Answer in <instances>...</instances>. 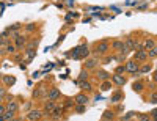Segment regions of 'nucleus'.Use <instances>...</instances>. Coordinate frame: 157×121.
<instances>
[{"mask_svg":"<svg viewBox=\"0 0 157 121\" xmlns=\"http://www.w3.org/2000/svg\"><path fill=\"white\" fill-rule=\"evenodd\" d=\"M88 79V72L86 71H82L80 74H79V82H82V80H86Z\"/></svg>","mask_w":157,"mask_h":121,"instance_id":"obj_22","label":"nucleus"},{"mask_svg":"<svg viewBox=\"0 0 157 121\" xmlns=\"http://www.w3.org/2000/svg\"><path fill=\"white\" fill-rule=\"evenodd\" d=\"M38 96H41V90H36V91L33 93V98H38Z\"/></svg>","mask_w":157,"mask_h":121,"instance_id":"obj_34","label":"nucleus"},{"mask_svg":"<svg viewBox=\"0 0 157 121\" xmlns=\"http://www.w3.org/2000/svg\"><path fill=\"white\" fill-rule=\"evenodd\" d=\"M98 76H99V79H101L102 82H104V80H109V79H110V74H109L107 71H99V72H98Z\"/></svg>","mask_w":157,"mask_h":121,"instance_id":"obj_16","label":"nucleus"},{"mask_svg":"<svg viewBox=\"0 0 157 121\" xmlns=\"http://www.w3.org/2000/svg\"><path fill=\"white\" fill-rule=\"evenodd\" d=\"M17 109H19V106H17L16 101H9L8 106H6V110H8V112H16Z\"/></svg>","mask_w":157,"mask_h":121,"instance_id":"obj_12","label":"nucleus"},{"mask_svg":"<svg viewBox=\"0 0 157 121\" xmlns=\"http://www.w3.org/2000/svg\"><path fill=\"white\" fill-rule=\"evenodd\" d=\"M138 118H140V121H149V117H148V115H145V113H140V115H138Z\"/></svg>","mask_w":157,"mask_h":121,"instance_id":"obj_29","label":"nucleus"},{"mask_svg":"<svg viewBox=\"0 0 157 121\" xmlns=\"http://www.w3.org/2000/svg\"><path fill=\"white\" fill-rule=\"evenodd\" d=\"M75 102L80 104V106H86V104H88V96H85V94H77V96H75Z\"/></svg>","mask_w":157,"mask_h":121,"instance_id":"obj_6","label":"nucleus"},{"mask_svg":"<svg viewBox=\"0 0 157 121\" xmlns=\"http://www.w3.org/2000/svg\"><path fill=\"white\" fill-rule=\"evenodd\" d=\"M149 71H151V66H149V65H145V66L142 68V72H149Z\"/></svg>","mask_w":157,"mask_h":121,"instance_id":"obj_30","label":"nucleus"},{"mask_svg":"<svg viewBox=\"0 0 157 121\" xmlns=\"http://www.w3.org/2000/svg\"><path fill=\"white\" fill-rule=\"evenodd\" d=\"M148 58V52H145V50H135V54H134V60H146Z\"/></svg>","mask_w":157,"mask_h":121,"instance_id":"obj_3","label":"nucleus"},{"mask_svg":"<svg viewBox=\"0 0 157 121\" xmlns=\"http://www.w3.org/2000/svg\"><path fill=\"white\" fill-rule=\"evenodd\" d=\"M30 121H31V120H30Z\"/></svg>","mask_w":157,"mask_h":121,"instance_id":"obj_44","label":"nucleus"},{"mask_svg":"<svg viewBox=\"0 0 157 121\" xmlns=\"http://www.w3.org/2000/svg\"><path fill=\"white\" fill-rule=\"evenodd\" d=\"M121 99H123V93H121V91H116V93L112 96V102H120Z\"/></svg>","mask_w":157,"mask_h":121,"instance_id":"obj_18","label":"nucleus"},{"mask_svg":"<svg viewBox=\"0 0 157 121\" xmlns=\"http://www.w3.org/2000/svg\"><path fill=\"white\" fill-rule=\"evenodd\" d=\"M61 112H63V109H61V107H60V109H57V107H55V109H53V117H55V118H58V117L61 115Z\"/></svg>","mask_w":157,"mask_h":121,"instance_id":"obj_25","label":"nucleus"},{"mask_svg":"<svg viewBox=\"0 0 157 121\" xmlns=\"http://www.w3.org/2000/svg\"><path fill=\"white\" fill-rule=\"evenodd\" d=\"M0 101H2V98H0Z\"/></svg>","mask_w":157,"mask_h":121,"instance_id":"obj_43","label":"nucleus"},{"mask_svg":"<svg viewBox=\"0 0 157 121\" xmlns=\"http://www.w3.org/2000/svg\"><path fill=\"white\" fill-rule=\"evenodd\" d=\"M124 71H126V66H123V65H121V66H118V68H116V74H123V72H124Z\"/></svg>","mask_w":157,"mask_h":121,"instance_id":"obj_28","label":"nucleus"},{"mask_svg":"<svg viewBox=\"0 0 157 121\" xmlns=\"http://www.w3.org/2000/svg\"><path fill=\"white\" fill-rule=\"evenodd\" d=\"M6 52H9V54H14V52H16L14 46H13V44H8V46H6Z\"/></svg>","mask_w":157,"mask_h":121,"instance_id":"obj_27","label":"nucleus"},{"mask_svg":"<svg viewBox=\"0 0 157 121\" xmlns=\"http://www.w3.org/2000/svg\"><path fill=\"white\" fill-rule=\"evenodd\" d=\"M134 91H137V93H142L143 91V88H145V85L142 83V82H137V83H134Z\"/></svg>","mask_w":157,"mask_h":121,"instance_id":"obj_17","label":"nucleus"},{"mask_svg":"<svg viewBox=\"0 0 157 121\" xmlns=\"http://www.w3.org/2000/svg\"><path fill=\"white\" fill-rule=\"evenodd\" d=\"M60 98V91L57 90V88H52L50 91H49V94H47V99L49 101H55V99H58Z\"/></svg>","mask_w":157,"mask_h":121,"instance_id":"obj_4","label":"nucleus"},{"mask_svg":"<svg viewBox=\"0 0 157 121\" xmlns=\"http://www.w3.org/2000/svg\"><path fill=\"white\" fill-rule=\"evenodd\" d=\"M53 109H55V104H53V101H50V102H47V104H46V112H47V113L53 112Z\"/></svg>","mask_w":157,"mask_h":121,"instance_id":"obj_21","label":"nucleus"},{"mask_svg":"<svg viewBox=\"0 0 157 121\" xmlns=\"http://www.w3.org/2000/svg\"><path fill=\"white\" fill-rule=\"evenodd\" d=\"M156 93H153V96H151V102H153V104H156Z\"/></svg>","mask_w":157,"mask_h":121,"instance_id":"obj_35","label":"nucleus"},{"mask_svg":"<svg viewBox=\"0 0 157 121\" xmlns=\"http://www.w3.org/2000/svg\"><path fill=\"white\" fill-rule=\"evenodd\" d=\"M77 83H79V85H80V88H83V90H91V85H90L86 80H82V82H79V80H77Z\"/></svg>","mask_w":157,"mask_h":121,"instance_id":"obj_19","label":"nucleus"},{"mask_svg":"<svg viewBox=\"0 0 157 121\" xmlns=\"http://www.w3.org/2000/svg\"><path fill=\"white\" fill-rule=\"evenodd\" d=\"M96 65H98V60H96V58H88V60L85 61V68H86V69L96 68Z\"/></svg>","mask_w":157,"mask_h":121,"instance_id":"obj_11","label":"nucleus"},{"mask_svg":"<svg viewBox=\"0 0 157 121\" xmlns=\"http://www.w3.org/2000/svg\"><path fill=\"white\" fill-rule=\"evenodd\" d=\"M143 47H145V49H149V50H151V49H154V47H156L154 39H146V43L143 44Z\"/></svg>","mask_w":157,"mask_h":121,"instance_id":"obj_15","label":"nucleus"},{"mask_svg":"<svg viewBox=\"0 0 157 121\" xmlns=\"http://www.w3.org/2000/svg\"><path fill=\"white\" fill-rule=\"evenodd\" d=\"M113 82L116 83V85H120V87H123L124 83H126V79L121 76V74H113Z\"/></svg>","mask_w":157,"mask_h":121,"instance_id":"obj_5","label":"nucleus"},{"mask_svg":"<svg viewBox=\"0 0 157 121\" xmlns=\"http://www.w3.org/2000/svg\"><path fill=\"white\" fill-rule=\"evenodd\" d=\"M0 44H2V36H0Z\"/></svg>","mask_w":157,"mask_h":121,"instance_id":"obj_41","label":"nucleus"},{"mask_svg":"<svg viewBox=\"0 0 157 121\" xmlns=\"http://www.w3.org/2000/svg\"><path fill=\"white\" fill-rule=\"evenodd\" d=\"M3 120H5V118H3V115H2V117H0V121H3Z\"/></svg>","mask_w":157,"mask_h":121,"instance_id":"obj_40","label":"nucleus"},{"mask_svg":"<svg viewBox=\"0 0 157 121\" xmlns=\"http://www.w3.org/2000/svg\"><path fill=\"white\" fill-rule=\"evenodd\" d=\"M109 50V43L107 41H102L98 44V49H96V54H105Z\"/></svg>","mask_w":157,"mask_h":121,"instance_id":"obj_2","label":"nucleus"},{"mask_svg":"<svg viewBox=\"0 0 157 121\" xmlns=\"http://www.w3.org/2000/svg\"><path fill=\"white\" fill-rule=\"evenodd\" d=\"M3 113H5V107H2V106H0V117H2Z\"/></svg>","mask_w":157,"mask_h":121,"instance_id":"obj_38","label":"nucleus"},{"mask_svg":"<svg viewBox=\"0 0 157 121\" xmlns=\"http://www.w3.org/2000/svg\"><path fill=\"white\" fill-rule=\"evenodd\" d=\"M113 118H115V113L110 110H105L102 113V121H113Z\"/></svg>","mask_w":157,"mask_h":121,"instance_id":"obj_10","label":"nucleus"},{"mask_svg":"<svg viewBox=\"0 0 157 121\" xmlns=\"http://www.w3.org/2000/svg\"><path fill=\"white\" fill-rule=\"evenodd\" d=\"M2 96H5V90H3V88H0V98H2Z\"/></svg>","mask_w":157,"mask_h":121,"instance_id":"obj_39","label":"nucleus"},{"mask_svg":"<svg viewBox=\"0 0 157 121\" xmlns=\"http://www.w3.org/2000/svg\"><path fill=\"white\" fill-rule=\"evenodd\" d=\"M151 117H153V118L156 120V117H157V110H153V112H151Z\"/></svg>","mask_w":157,"mask_h":121,"instance_id":"obj_37","label":"nucleus"},{"mask_svg":"<svg viewBox=\"0 0 157 121\" xmlns=\"http://www.w3.org/2000/svg\"><path fill=\"white\" fill-rule=\"evenodd\" d=\"M27 30H28V31H33V30H35V25H33V24H28V25H27Z\"/></svg>","mask_w":157,"mask_h":121,"instance_id":"obj_33","label":"nucleus"},{"mask_svg":"<svg viewBox=\"0 0 157 121\" xmlns=\"http://www.w3.org/2000/svg\"><path fill=\"white\" fill-rule=\"evenodd\" d=\"M19 27H20V24H14L13 27H9V28H8V31H11V30H17Z\"/></svg>","mask_w":157,"mask_h":121,"instance_id":"obj_32","label":"nucleus"},{"mask_svg":"<svg viewBox=\"0 0 157 121\" xmlns=\"http://www.w3.org/2000/svg\"><path fill=\"white\" fill-rule=\"evenodd\" d=\"M112 46H113V49H115V50L121 52V50H123V47H124V43H123V41H113V44H112Z\"/></svg>","mask_w":157,"mask_h":121,"instance_id":"obj_14","label":"nucleus"},{"mask_svg":"<svg viewBox=\"0 0 157 121\" xmlns=\"http://www.w3.org/2000/svg\"><path fill=\"white\" fill-rule=\"evenodd\" d=\"M13 117H14V112H8V110H6V113L3 115V118H5V120H11Z\"/></svg>","mask_w":157,"mask_h":121,"instance_id":"obj_26","label":"nucleus"},{"mask_svg":"<svg viewBox=\"0 0 157 121\" xmlns=\"http://www.w3.org/2000/svg\"><path fill=\"white\" fill-rule=\"evenodd\" d=\"M79 47H80V50H79V57H77V60H79V58H85V57H88V54H90L88 47H86V46H79Z\"/></svg>","mask_w":157,"mask_h":121,"instance_id":"obj_9","label":"nucleus"},{"mask_svg":"<svg viewBox=\"0 0 157 121\" xmlns=\"http://www.w3.org/2000/svg\"><path fill=\"white\" fill-rule=\"evenodd\" d=\"M0 79H2V76H0Z\"/></svg>","mask_w":157,"mask_h":121,"instance_id":"obj_42","label":"nucleus"},{"mask_svg":"<svg viewBox=\"0 0 157 121\" xmlns=\"http://www.w3.org/2000/svg\"><path fill=\"white\" fill-rule=\"evenodd\" d=\"M126 71H129V72H138V63L135 61V60H131V61H127V65H126Z\"/></svg>","mask_w":157,"mask_h":121,"instance_id":"obj_1","label":"nucleus"},{"mask_svg":"<svg viewBox=\"0 0 157 121\" xmlns=\"http://www.w3.org/2000/svg\"><path fill=\"white\" fill-rule=\"evenodd\" d=\"M14 38H16V46H17V47H22V46L25 44V38H24V36L14 35Z\"/></svg>","mask_w":157,"mask_h":121,"instance_id":"obj_13","label":"nucleus"},{"mask_svg":"<svg viewBox=\"0 0 157 121\" xmlns=\"http://www.w3.org/2000/svg\"><path fill=\"white\" fill-rule=\"evenodd\" d=\"M124 46H126L129 50H135V47H137V41H134L132 38H127L126 43H124Z\"/></svg>","mask_w":157,"mask_h":121,"instance_id":"obj_8","label":"nucleus"},{"mask_svg":"<svg viewBox=\"0 0 157 121\" xmlns=\"http://www.w3.org/2000/svg\"><path fill=\"white\" fill-rule=\"evenodd\" d=\"M156 54H157V50H156V47H154V49H151V50H149V54H148V55H149L151 58H154V57H156Z\"/></svg>","mask_w":157,"mask_h":121,"instance_id":"obj_31","label":"nucleus"},{"mask_svg":"<svg viewBox=\"0 0 157 121\" xmlns=\"http://www.w3.org/2000/svg\"><path fill=\"white\" fill-rule=\"evenodd\" d=\"M3 80H5V83H6V85H13V83L16 82V79H14V77H3Z\"/></svg>","mask_w":157,"mask_h":121,"instance_id":"obj_23","label":"nucleus"},{"mask_svg":"<svg viewBox=\"0 0 157 121\" xmlns=\"http://www.w3.org/2000/svg\"><path fill=\"white\" fill-rule=\"evenodd\" d=\"M75 110H77V113H85V110H86V106H80V104H77Z\"/></svg>","mask_w":157,"mask_h":121,"instance_id":"obj_24","label":"nucleus"},{"mask_svg":"<svg viewBox=\"0 0 157 121\" xmlns=\"http://www.w3.org/2000/svg\"><path fill=\"white\" fill-rule=\"evenodd\" d=\"M110 87H112L110 82H109V80H104L102 85H101V91H107V90H110Z\"/></svg>","mask_w":157,"mask_h":121,"instance_id":"obj_20","label":"nucleus"},{"mask_svg":"<svg viewBox=\"0 0 157 121\" xmlns=\"http://www.w3.org/2000/svg\"><path fill=\"white\" fill-rule=\"evenodd\" d=\"M116 60H118V61H124V55H118Z\"/></svg>","mask_w":157,"mask_h":121,"instance_id":"obj_36","label":"nucleus"},{"mask_svg":"<svg viewBox=\"0 0 157 121\" xmlns=\"http://www.w3.org/2000/svg\"><path fill=\"white\" fill-rule=\"evenodd\" d=\"M41 112L39 110H31V112H28V120H31V121H36V120H39L41 118Z\"/></svg>","mask_w":157,"mask_h":121,"instance_id":"obj_7","label":"nucleus"}]
</instances>
